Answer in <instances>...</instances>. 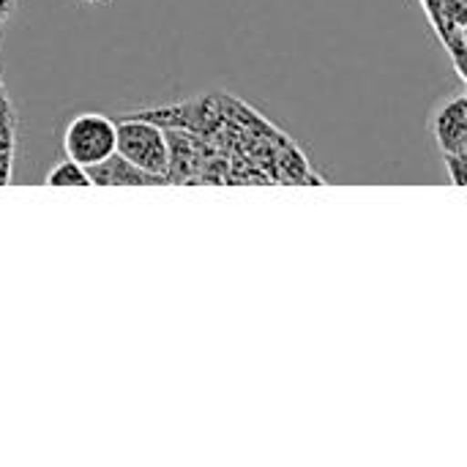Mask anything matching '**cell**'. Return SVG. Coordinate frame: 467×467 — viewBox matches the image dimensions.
<instances>
[{
    "mask_svg": "<svg viewBox=\"0 0 467 467\" xmlns=\"http://www.w3.org/2000/svg\"><path fill=\"white\" fill-rule=\"evenodd\" d=\"M85 5H101V3H107V0H82Z\"/></svg>",
    "mask_w": 467,
    "mask_h": 467,
    "instance_id": "cell-7",
    "label": "cell"
},
{
    "mask_svg": "<svg viewBox=\"0 0 467 467\" xmlns=\"http://www.w3.org/2000/svg\"><path fill=\"white\" fill-rule=\"evenodd\" d=\"M430 129L441 153H462L467 156V96L457 90L441 99L430 115Z\"/></svg>",
    "mask_w": 467,
    "mask_h": 467,
    "instance_id": "cell-3",
    "label": "cell"
},
{
    "mask_svg": "<svg viewBox=\"0 0 467 467\" xmlns=\"http://www.w3.org/2000/svg\"><path fill=\"white\" fill-rule=\"evenodd\" d=\"M44 183H47V186H93L88 170H85L82 164L71 161L68 156L60 159L57 164H52V170L47 172Z\"/></svg>",
    "mask_w": 467,
    "mask_h": 467,
    "instance_id": "cell-5",
    "label": "cell"
},
{
    "mask_svg": "<svg viewBox=\"0 0 467 467\" xmlns=\"http://www.w3.org/2000/svg\"><path fill=\"white\" fill-rule=\"evenodd\" d=\"M443 161L451 172V183L465 186V156L462 153H443Z\"/></svg>",
    "mask_w": 467,
    "mask_h": 467,
    "instance_id": "cell-6",
    "label": "cell"
},
{
    "mask_svg": "<svg viewBox=\"0 0 467 467\" xmlns=\"http://www.w3.org/2000/svg\"><path fill=\"white\" fill-rule=\"evenodd\" d=\"M115 153L129 159L134 167L161 178L167 183L170 170V140L167 129L140 118V115H123L120 123H115Z\"/></svg>",
    "mask_w": 467,
    "mask_h": 467,
    "instance_id": "cell-1",
    "label": "cell"
},
{
    "mask_svg": "<svg viewBox=\"0 0 467 467\" xmlns=\"http://www.w3.org/2000/svg\"><path fill=\"white\" fill-rule=\"evenodd\" d=\"M88 175H90V183H99V186H161L164 183L161 178L134 167L120 153H112L104 161L88 167Z\"/></svg>",
    "mask_w": 467,
    "mask_h": 467,
    "instance_id": "cell-4",
    "label": "cell"
},
{
    "mask_svg": "<svg viewBox=\"0 0 467 467\" xmlns=\"http://www.w3.org/2000/svg\"><path fill=\"white\" fill-rule=\"evenodd\" d=\"M115 120L101 112H79L63 129V150L85 170L115 153Z\"/></svg>",
    "mask_w": 467,
    "mask_h": 467,
    "instance_id": "cell-2",
    "label": "cell"
}]
</instances>
